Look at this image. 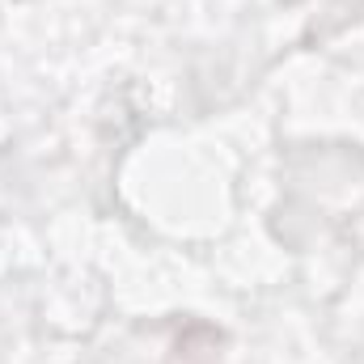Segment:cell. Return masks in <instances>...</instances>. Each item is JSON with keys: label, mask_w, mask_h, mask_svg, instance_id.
<instances>
[{"label": "cell", "mask_w": 364, "mask_h": 364, "mask_svg": "<svg viewBox=\"0 0 364 364\" xmlns=\"http://www.w3.org/2000/svg\"><path fill=\"white\" fill-rule=\"evenodd\" d=\"M225 343H229V339H225V331L203 326V322H191V326L178 335V343H174L170 364H220Z\"/></svg>", "instance_id": "6da1fadb"}]
</instances>
